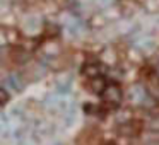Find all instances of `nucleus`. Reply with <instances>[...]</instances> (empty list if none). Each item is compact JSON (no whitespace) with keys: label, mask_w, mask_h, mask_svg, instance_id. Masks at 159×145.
I'll use <instances>...</instances> for the list:
<instances>
[{"label":"nucleus","mask_w":159,"mask_h":145,"mask_svg":"<svg viewBox=\"0 0 159 145\" xmlns=\"http://www.w3.org/2000/svg\"><path fill=\"white\" fill-rule=\"evenodd\" d=\"M103 97H104V99H106L110 104H120L123 94H121V89H120V87L115 86V84H111V86H106V87H104Z\"/></svg>","instance_id":"nucleus-1"},{"label":"nucleus","mask_w":159,"mask_h":145,"mask_svg":"<svg viewBox=\"0 0 159 145\" xmlns=\"http://www.w3.org/2000/svg\"><path fill=\"white\" fill-rule=\"evenodd\" d=\"M7 99H9V94H7V90L0 87V104H2V103H5Z\"/></svg>","instance_id":"nucleus-4"},{"label":"nucleus","mask_w":159,"mask_h":145,"mask_svg":"<svg viewBox=\"0 0 159 145\" xmlns=\"http://www.w3.org/2000/svg\"><path fill=\"white\" fill-rule=\"evenodd\" d=\"M149 126L152 128V130H159V114H154L151 120V123H149Z\"/></svg>","instance_id":"nucleus-3"},{"label":"nucleus","mask_w":159,"mask_h":145,"mask_svg":"<svg viewBox=\"0 0 159 145\" xmlns=\"http://www.w3.org/2000/svg\"><path fill=\"white\" fill-rule=\"evenodd\" d=\"M147 90L152 97L159 99V75H151L147 80Z\"/></svg>","instance_id":"nucleus-2"}]
</instances>
